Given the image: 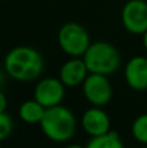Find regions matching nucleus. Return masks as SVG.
I'll return each mask as SVG.
<instances>
[{"instance_id":"nucleus-19","label":"nucleus","mask_w":147,"mask_h":148,"mask_svg":"<svg viewBox=\"0 0 147 148\" xmlns=\"http://www.w3.org/2000/svg\"><path fill=\"white\" fill-rule=\"evenodd\" d=\"M141 148H147V146H142V147H141Z\"/></svg>"},{"instance_id":"nucleus-6","label":"nucleus","mask_w":147,"mask_h":148,"mask_svg":"<svg viewBox=\"0 0 147 148\" xmlns=\"http://www.w3.org/2000/svg\"><path fill=\"white\" fill-rule=\"evenodd\" d=\"M121 23L132 35H141L147 30V1L128 0L121 9Z\"/></svg>"},{"instance_id":"nucleus-3","label":"nucleus","mask_w":147,"mask_h":148,"mask_svg":"<svg viewBox=\"0 0 147 148\" xmlns=\"http://www.w3.org/2000/svg\"><path fill=\"white\" fill-rule=\"evenodd\" d=\"M89 73L111 75L121 66V55L116 46L106 40H96L90 44L82 56Z\"/></svg>"},{"instance_id":"nucleus-17","label":"nucleus","mask_w":147,"mask_h":148,"mask_svg":"<svg viewBox=\"0 0 147 148\" xmlns=\"http://www.w3.org/2000/svg\"><path fill=\"white\" fill-rule=\"evenodd\" d=\"M64 148H86V147L82 146V144H78V143H70V144H67Z\"/></svg>"},{"instance_id":"nucleus-16","label":"nucleus","mask_w":147,"mask_h":148,"mask_svg":"<svg viewBox=\"0 0 147 148\" xmlns=\"http://www.w3.org/2000/svg\"><path fill=\"white\" fill-rule=\"evenodd\" d=\"M7 77H8V74H7V72L4 70V68H3V69H0V90H1V88H3V86L5 84Z\"/></svg>"},{"instance_id":"nucleus-8","label":"nucleus","mask_w":147,"mask_h":148,"mask_svg":"<svg viewBox=\"0 0 147 148\" xmlns=\"http://www.w3.org/2000/svg\"><path fill=\"white\" fill-rule=\"evenodd\" d=\"M81 127L90 138L100 136L111 131L109 114L100 107L87 108L81 116Z\"/></svg>"},{"instance_id":"nucleus-18","label":"nucleus","mask_w":147,"mask_h":148,"mask_svg":"<svg viewBox=\"0 0 147 148\" xmlns=\"http://www.w3.org/2000/svg\"><path fill=\"white\" fill-rule=\"evenodd\" d=\"M142 44H143V47H145V49L147 51V30H146V33L142 35Z\"/></svg>"},{"instance_id":"nucleus-12","label":"nucleus","mask_w":147,"mask_h":148,"mask_svg":"<svg viewBox=\"0 0 147 148\" xmlns=\"http://www.w3.org/2000/svg\"><path fill=\"white\" fill-rule=\"evenodd\" d=\"M86 148H125V144L122 139L116 131H109V133L104 134L100 136H95V138H90L87 144L85 146Z\"/></svg>"},{"instance_id":"nucleus-7","label":"nucleus","mask_w":147,"mask_h":148,"mask_svg":"<svg viewBox=\"0 0 147 148\" xmlns=\"http://www.w3.org/2000/svg\"><path fill=\"white\" fill-rule=\"evenodd\" d=\"M67 87L63 82L55 77H44L39 78L34 87V99L41 103L44 108H52L60 105L65 97Z\"/></svg>"},{"instance_id":"nucleus-20","label":"nucleus","mask_w":147,"mask_h":148,"mask_svg":"<svg viewBox=\"0 0 147 148\" xmlns=\"http://www.w3.org/2000/svg\"><path fill=\"white\" fill-rule=\"evenodd\" d=\"M0 148H3V147H0Z\"/></svg>"},{"instance_id":"nucleus-10","label":"nucleus","mask_w":147,"mask_h":148,"mask_svg":"<svg viewBox=\"0 0 147 148\" xmlns=\"http://www.w3.org/2000/svg\"><path fill=\"white\" fill-rule=\"evenodd\" d=\"M89 74L90 73L82 57H69L60 66L59 79L67 88H74L82 86Z\"/></svg>"},{"instance_id":"nucleus-2","label":"nucleus","mask_w":147,"mask_h":148,"mask_svg":"<svg viewBox=\"0 0 147 148\" xmlns=\"http://www.w3.org/2000/svg\"><path fill=\"white\" fill-rule=\"evenodd\" d=\"M39 126L48 140L55 143H67L77 133L78 121L70 108L60 104L47 108Z\"/></svg>"},{"instance_id":"nucleus-5","label":"nucleus","mask_w":147,"mask_h":148,"mask_svg":"<svg viewBox=\"0 0 147 148\" xmlns=\"http://www.w3.org/2000/svg\"><path fill=\"white\" fill-rule=\"evenodd\" d=\"M82 94L91 107H106L113 97V86L108 75L90 73L82 83Z\"/></svg>"},{"instance_id":"nucleus-14","label":"nucleus","mask_w":147,"mask_h":148,"mask_svg":"<svg viewBox=\"0 0 147 148\" xmlns=\"http://www.w3.org/2000/svg\"><path fill=\"white\" fill-rule=\"evenodd\" d=\"M13 131V120L7 112L0 113V142L5 140Z\"/></svg>"},{"instance_id":"nucleus-15","label":"nucleus","mask_w":147,"mask_h":148,"mask_svg":"<svg viewBox=\"0 0 147 148\" xmlns=\"http://www.w3.org/2000/svg\"><path fill=\"white\" fill-rule=\"evenodd\" d=\"M8 107V99H7V95L0 90V113H4L7 110Z\"/></svg>"},{"instance_id":"nucleus-4","label":"nucleus","mask_w":147,"mask_h":148,"mask_svg":"<svg viewBox=\"0 0 147 148\" xmlns=\"http://www.w3.org/2000/svg\"><path fill=\"white\" fill-rule=\"evenodd\" d=\"M57 44L69 57H82L91 44L89 31L78 22H67L59 29Z\"/></svg>"},{"instance_id":"nucleus-1","label":"nucleus","mask_w":147,"mask_h":148,"mask_svg":"<svg viewBox=\"0 0 147 148\" xmlns=\"http://www.w3.org/2000/svg\"><path fill=\"white\" fill-rule=\"evenodd\" d=\"M3 68L8 77L18 82H34L41 78L44 70V59L36 48L17 46L8 51Z\"/></svg>"},{"instance_id":"nucleus-9","label":"nucleus","mask_w":147,"mask_h":148,"mask_svg":"<svg viewBox=\"0 0 147 148\" xmlns=\"http://www.w3.org/2000/svg\"><path fill=\"white\" fill-rule=\"evenodd\" d=\"M124 78L133 91H147V57L142 55L130 57L125 64Z\"/></svg>"},{"instance_id":"nucleus-13","label":"nucleus","mask_w":147,"mask_h":148,"mask_svg":"<svg viewBox=\"0 0 147 148\" xmlns=\"http://www.w3.org/2000/svg\"><path fill=\"white\" fill-rule=\"evenodd\" d=\"M130 131H132V136L137 143L147 146V112L134 118Z\"/></svg>"},{"instance_id":"nucleus-11","label":"nucleus","mask_w":147,"mask_h":148,"mask_svg":"<svg viewBox=\"0 0 147 148\" xmlns=\"http://www.w3.org/2000/svg\"><path fill=\"white\" fill-rule=\"evenodd\" d=\"M44 112H46V108L41 103H38L35 99H29L20 105L18 117L22 122L27 125H36V123L39 125L44 116Z\"/></svg>"}]
</instances>
